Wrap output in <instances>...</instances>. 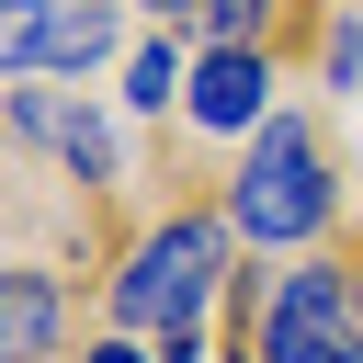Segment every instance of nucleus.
Segmentation results:
<instances>
[{
    "label": "nucleus",
    "instance_id": "obj_3",
    "mask_svg": "<svg viewBox=\"0 0 363 363\" xmlns=\"http://www.w3.org/2000/svg\"><path fill=\"white\" fill-rule=\"evenodd\" d=\"M261 363H363V306H352V261H295L250 329Z\"/></svg>",
    "mask_w": 363,
    "mask_h": 363
},
{
    "label": "nucleus",
    "instance_id": "obj_1",
    "mask_svg": "<svg viewBox=\"0 0 363 363\" xmlns=\"http://www.w3.org/2000/svg\"><path fill=\"white\" fill-rule=\"evenodd\" d=\"M250 250H295V238H318L329 216H340V170H329V147H318V125L306 113H272L250 147H238V170H227V204H216Z\"/></svg>",
    "mask_w": 363,
    "mask_h": 363
},
{
    "label": "nucleus",
    "instance_id": "obj_9",
    "mask_svg": "<svg viewBox=\"0 0 363 363\" xmlns=\"http://www.w3.org/2000/svg\"><path fill=\"white\" fill-rule=\"evenodd\" d=\"M182 91H193V57H182L170 34H147V45H136V68H125V102H136V113H170Z\"/></svg>",
    "mask_w": 363,
    "mask_h": 363
},
{
    "label": "nucleus",
    "instance_id": "obj_2",
    "mask_svg": "<svg viewBox=\"0 0 363 363\" xmlns=\"http://www.w3.org/2000/svg\"><path fill=\"white\" fill-rule=\"evenodd\" d=\"M227 250H238V227L204 216V204L136 227L125 272L102 284V295H113V329H147V340H159V329H204V306H216V284H227Z\"/></svg>",
    "mask_w": 363,
    "mask_h": 363
},
{
    "label": "nucleus",
    "instance_id": "obj_5",
    "mask_svg": "<svg viewBox=\"0 0 363 363\" xmlns=\"http://www.w3.org/2000/svg\"><path fill=\"white\" fill-rule=\"evenodd\" d=\"M11 125H23L34 147H57L68 182H91V193L125 182V136H113V113H91L79 91H45V79H34V91H11Z\"/></svg>",
    "mask_w": 363,
    "mask_h": 363
},
{
    "label": "nucleus",
    "instance_id": "obj_15",
    "mask_svg": "<svg viewBox=\"0 0 363 363\" xmlns=\"http://www.w3.org/2000/svg\"><path fill=\"white\" fill-rule=\"evenodd\" d=\"M147 11H159V23H170V0H147Z\"/></svg>",
    "mask_w": 363,
    "mask_h": 363
},
{
    "label": "nucleus",
    "instance_id": "obj_10",
    "mask_svg": "<svg viewBox=\"0 0 363 363\" xmlns=\"http://www.w3.org/2000/svg\"><path fill=\"white\" fill-rule=\"evenodd\" d=\"M57 34V0H0V79H34Z\"/></svg>",
    "mask_w": 363,
    "mask_h": 363
},
{
    "label": "nucleus",
    "instance_id": "obj_7",
    "mask_svg": "<svg viewBox=\"0 0 363 363\" xmlns=\"http://www.w3.org/2000/svg\"><path fill=\"white\" fill-rule=\"evenodd\" d=\"M113 45H125V11L113 0H57V34H45V68L34 79H91V68H113Z\"/></svg>",
    "mask_w": 363,
    "mask_h": 363
},
{
    "label": "nucleus",
    "instance_id": "obj_12",
    "mask_svg": "<svg viewBox=\"0 0 363 363\" xmlns=\"http://www.w3.org/2000/svg\"><path fill=\"white\" fill-rule=\"evenodd\" d=\"M159 363H204V329H159Z\"/></svg>",
    "mask_w": 363,
    "mask_h": 363
},
{
    "label": "nucleus",
    "instance_id": "obj_14",
    "mask_svg": "<svg viewBox=\"0 0 363 363\" xmlns=\"http://www.w3.org/2000/svg\"><path fill=\"white\" fill-rule=\"evenodd\" d=\"M352 306H363V261H352Z\"/></svg>",
    "mask_w": 363,
    "mask_h": 363
},
{
    "label": "nucleus",
    "instance_id": "obj_11",
    "mask_svg": "<svg viewBox=\"0 0 363 363\" xmlns=\"http://www.w3.org/2000/svg\"><path fill=\"white\" fill-rule=\"evenodd\" d=\"M318 79H329V91L363 79V11H352V0H318Z\"/></svg>",
    "mask_w": 363,
    "mask_h": 363
},
{
    "label": "nucleus",
    "instance_id": "obj_8",
    "mask_svg": "<svg viewBox=\"0 0 363 363\" xmlns=\"http://www.w3.org/2000/svg\"><path fill=\"white\" fill-rule=\"evenodd\" d=\"M272 11L284 0H170V23L193 45H272Z\"/></svg>",
    "mask_w": 363,
    "mask_h": 363
},
{
    "label": "nucleus",
    "instance_id": "obj_13",
    "mask_svg": "<svg viewBox=\"0 0 363 363\" xmlns=\"http://www.w3.org/2000/svg\"><path fill=\"white\" fill-rule=\"evenodd\" d=\"M79 363H159V352H136V340H125V329H113V340H91V352H79Z\"/></svg>",
    "mask_w": 363,
    "mask_h": 363
},
{
    "label": "nucleus",
    "instance_id": "obj_6",
    "mask_svg": "<svg viewBox=\"0 0 363 363\" xmlns=\"http://www.w3.org/2000/svg\"><path fill=\"white\" fill-rule=\"evenodd\" d=\"M57 340H68V284L0 261V363H57Z\"/></svg>",
    "mask_w": 363,
    "mask_h": 363
},
{
    "label": "nucleus",
    "instance_id": "obj_4",
    "mask_svg": "<svg viewBox=\"0 0 363 363\" xmlns=\"http://www.w3.org/2000/svg\"><path fill=\"white\" fill-rule=\"evenodd\" d=\"M284 102H272V45H193V91H182V125L204 136H261Z\"/></svg>",
    "mask_w": 363,
    "mask_h": 363
}]
</instances>
